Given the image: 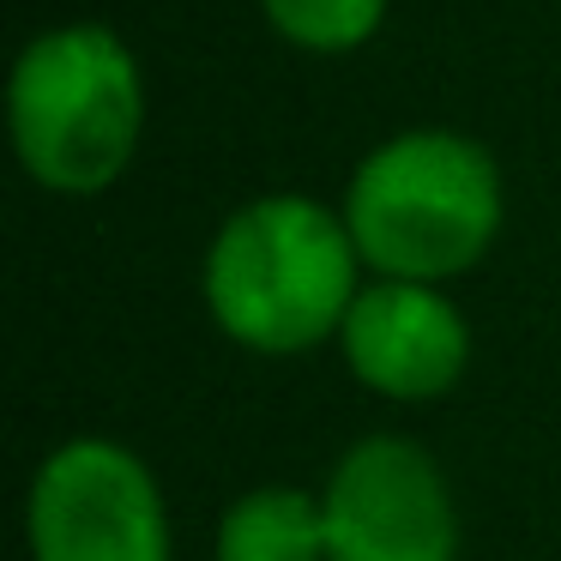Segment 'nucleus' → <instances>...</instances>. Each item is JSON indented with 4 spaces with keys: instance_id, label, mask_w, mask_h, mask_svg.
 <instances>
[{
    "instance_id": "1",
    "label": "nucleus",
    "mask_w": 561,
    "mask_h": 561,
    "mask_svg": "<svg viewBox=\"0 0 561 561\" xmlns=\"http://www.w3.org/2000/svg\"><path fill=\"white\" fill-rule=\"evenodd\" d=\"M363 254L344 211L308 194H260L218 224L199 290L224 339L260 356H302L339 339Z\"/></svg>"
},
{
    "instance_id": "2",
    "label": "nucleus",
    "mask_w": 561,
    "mask_h": 561,
    "mask_svg": "<svg viewBox=\"0 0 561 561\" xmlns=\"http://www.w3.org/2000/svg\"><path fill=\"white\" fill-rule=\"evenodd\" d=\"M344 224L375 278L447 284L471 272L501 236V170L471 134L411 127L356 163Z\"/></svg>"
},
{
    "instance_id": "3",
    "label": "nucleus",
    "mask_w": 561,
    "mask_h": 561,
    "mask_svg": "<svg viewBox=\"0 0 561 561\" xmlns=\"http://www.w3.org/2000/svg\"><path fill=\"white\" fill-rule=\"evenodd\" d=\"M7 127L25 175L91 199L127 175L146 134V73L110 25H55L31 37L7 79Z\"/></svg>"
},
{
    "instance_id": "4",
    "label": "nucleus",
    "mask_w": 561,
    "mask_h": 561,
    "mask_svg": "<svg viewBox=\"0 0 561 561\" xmlns=\"http://www.w3.org/2000/svg\"><path fill=\"white\" fill-rule=\"evenodd\" d=\"M31 561H170L163 489L122 440H67L25 495Z\"/></svg>"
},
{
    "instance_id": "5",
    "label": "nucleus",
    "mask_w": 561,
    "mask_h": 561,
    "mask_svg": "<svg viewBox=\"0 0 561 561\" xmlns=\"http://www.w3.org/2000/svg\"><path fill=\"white\" fill-rule=\"evenodd\" d=\"M327 561H453L459 507L447 471L404 435H368L332 465L327 489Z\"/></svg>"
},
{
    "instance_id": "6",
    "label": "nucleus",
    "mask_w": 561,
    "mask_h": 561,
    "mask_svg": "<svg viewBox=\"0 0 561 561\" xmlns=\"http://www.w3.org/2000/svg\"><path fill=\"white\" fill-rule=\"evenodd\" d=\"M339 351L368 392L399 404H428L459 387L465 363H471V327L440 284L375 278L344 314Z\"/></svg>"
},
{
    "instance_id": "7",
    "label": "nucleus",
    "mask_w": 561,
    "mask_h": 561,
    "mask_svg": "<svg viewBox=\"0 0 561 561\" xmlns=\"http://www.w3.org/2000/svg\"><path fill=\"white\" fill-rule=\"evenodd\" d=\"M218 561H327V507L308 489H248L218 519Z\"/></svg>"
},
{
    "instance_id": "8",
    "label": "nucleus",
    "mask_w": 561,
    "mask_h": 561,
    "mask_svg": "<svg viewBox=\"0 0 561 561\" xmlns=\"http://www.w3.org/2000/svg\"><path fill=\"white\" fill-rule=\"evenodd\" d=\"M260 13L290 49L351 55L387 25V0H260Z\"/></svg>"
}]
</instances>
